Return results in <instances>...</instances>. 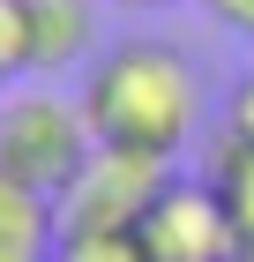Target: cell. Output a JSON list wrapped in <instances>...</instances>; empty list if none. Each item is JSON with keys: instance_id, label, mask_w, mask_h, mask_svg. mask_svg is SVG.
Wrapping results in <instances>:
<instances>
[{"instance_id": "obj_1", "label": "cell", "mask_w": 254, "mask_h": 262, "mask_svg": "<svg viewBox=\"0 0 254 262\" xmlns=\"http://www.w3.org/2000/svg\"><path fill=\"white\" fill-rule=\"evenodd\" d=\"M75 105L98 150H142L172 165L202 127V68L165 38H120L90 60Z\"/></svg>"}, {"instance_id": "obj_2", "label": "cell", "mask_w": 254, "mask_h": 262, "mask_svg": "<svg viewBox=\"0 0 254 262\" xmlns=\"http://www.w3.org/2000/svg\"><path fill=\"white\" fill-rule=\"evenodd\" d=\"M90 127H82V105L60 98V90H8L0 98V172L22 180L30 195L60 202L75 187V172L90 165Z\"/></svg>"}, {"instance_id": "obj_3", "label": "cell", "mask_w": 254, "mask_h": 262, "mask_svg": "<svg viewBox=\"0 0 254 262\" xmlns=\"http://www.w3.org/2000/svg\"><path fill=\"white\" fill-rule=\"evenodd\" d=\"M172 165L142 158V150H90V165L75 172V187L53 202L60 232H135L142 210L165 195Z\"/></svg>"}, {"instance_id": "obj_4", "label": "cell", "mask_w": 254, "mask_h": 262, "mask_svg": "<svg viewBox=\"0 0 254 262\" xmlns=\"http://www.w3.org/2000/svg\"><path fill=\"white\" fill-rule=\"evenodd\" d=\"M135 240H142L150 262H239V232H232V217H224L217 187L187 180V172L165 180V195L142 210Z\"/></svg>"}, {"instance_id": "obj_5", "label": "cell", "mask_w": 254, "mask_h": 262, "mask_svg": "<svg viewBox=\"0 0 254 262\" xmlns=\"http://www.w3.org/2000/svg\"><path fill=\"white\" fill-rule=\"evenodd\" d=\"M30 8V75H67L98 60V0H22Z\"/></svg>"}, {"instance_id": "obj_6", "label": "cell", "mask_w": 254, "mask_h": 262, "mask_svg": "<svg viewBox=\"0 0 254 262\" xmlns=\"http://www.w3.org/2000/svg\"><path fill=\"white\" fill-rule=\"evenodd\" d=\"M53 247H60V210L0 172V262H53Z\"/></svg>"}, {"instance_id": "obj_7", "label": "cell", "mask_w": 254, "mask_h": 262, "mask_svg": "<svg viewBox=\"0 0 254 262\" xmlns=\"http://www.w3.org/2000/svg\"><path fill=\"white\" fill-rule=\"evenodd\" d=\"M210 187H217V202H224V217H232L239 247H254V142H232V135H217Z\"/></svg>"}, {"instance_id": "obj_8", "label": "cell", "mask_w": 254, "mask_h": 262, "mask_svg": "<svg viewBox=\"0 0 254 262\" xmlns=\"http://www.w3.org/2000/svg\"><path fill=\"white\" fill-rule=\"evenodd\" d=\"M53 262H150L135 232H60Z\"/></svg>"}, {"instance_id": "obj_9", "label": "cell", "mask_w": 254, "mask_h": 262, "mask_svg": "<svg viewBox=\"0 0 254 262\" xmlns=\"http://www.w3.org/2000/svg\"><path fill=\"white\" fill-rule=\"evenodd\" d=\"M15 75H30V8L22 0H0V90Z\"/></svg>"}, {"instance_id": "obj_10", "label": "cell", "mask_w": 254, "mask_h": 262, "mask_svg": "<svg viewBox=\"0 0 254 262\" xmlns=\"http://www.w3.org/2000/svg\"><path fill=\"white\" fill-rule=\"evenodd\" d=\"M224 135H232V142H254V60L239 68V82L224 90Z\"/></svg>"}, {"instance_id": "obj_11", "label": "cell", "mask_w": 254, "mask_h": 262, "mask_svg": "<svg viewBox=\"0 0 254 262\" xmlns=\"http://www.w3.org/2000/svg\"><path fill=\"white\" fill-rule=\"evenodd\" d=\"M202 15H210L217 30H232V38L254 45V0H202Z\"/></svg>"}, {"instance_id": "obj_12", "label": "cell", "mask_w": 254, "mask_h": 262, "mask_svg": "<svg viewBox=\"0 0 254 262\" xmlns=\"http://www.w3.org/2000/svg\"><path fill=\"white\" fill-rule=\"evenodd\" d=\"M105 8H120V15H157V8H172V0H105Z\"/></svg>"}]
</instances>
